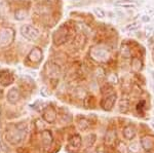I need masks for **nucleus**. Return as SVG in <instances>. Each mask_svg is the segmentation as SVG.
<instances>
[{"label": "nucleus", "mask_w": 154, "mask_h": 153, "mask_svg": "<svg viewBox=\"0 0 154 153\" xmlns=\"http://www.w3.org/2000/svg\"><path fill=\"white\" fill-rule=\"evenodd\" d=\"M21 34L27 40L30 41H36L39 38V31L37 30L35 27H33L32 25L29 24L23 25L21 27Z\"/></svg>", "instance_id": "nucleus-1"}, {"label": "nucleus", "mask_w": 154, "mask_h": 153, "mask_svg": "<svg viewBox=\"0 0 154 153\" xmlns=\"http://www.w3.org/2000/svg\"><path fill=\"white\" fill-rule=\"evenodd\" d=\"M14 38V32L11 28H5L0 31V47H5L12 42Z\"/></svg>", "instance_id": "nucleus-2"}, {"label": "nucleus", "mask_w": 154, "mask_h": 153, "mask_svg": "<svg viewBox=\"0 0 154 153\" xmlns=\"http://www.w3.org/2000/svg\"><path fill=\"white\" fill-rule=\"evenodd\" d=\"M91 57L96 61L104 62L108 60L109 57H110V54L104 48H94L91 51Z\"/></svg>", "instance_id": "nucleus-3"}, {"label": "nucleus", "mask_w": 154, "mask_h": 153, "mask_svg": "<svg viewBox=\"0 0 154 153\" xmlns=\"http://www.w3.org/2000/svg\"><path fill=\"white\" fill-rule=\"evenodd\" d=\"M67 37H68V30H67L65 27H61L59 30L56 31V34L54 36V43L58 44V45L64 43L66 41Z\"/></svg>", "instance_id": "nucleus-4"}, {"label": "nucleus", "mask_w": 154, "mask_h": 153, "mask_svg": "<svg viewBox=\"0 0 154 153\" xmlns=\"http://www.w3.org/2000/svg\"><path fill=\"white\" fill-rule=\"evenodd\" d=\"M115 101H116V95H112L110 96H107L105 99L102 100V103H101V106L103 107L104 110H111L113 108L114 104H115Z\"/></svg>", "instance_id": "nucleus-5"}, {"label": "nucleus", "mask_w": 154, "mask_h": 153, "mask_svg": "<svg viewBox=\"0 0 154 153\" xmlns=\"http://www.w3.org/2000/svg\"><path fill=\"white\" fill-rule=\"evenodd\" d=\"M42 59V51L39 48H33L28 55V60L32 63H38Z\"/></svg>", "instance_id": "nucleus-6"}, {"label": "nucleus", "mask_w": 154, "mask_h": 153, "mask_svg": "<svg viewBox=\"0 0 154 153\" xmlns=\"http://www.w3.org/2000/svg\"><path fill=\"white\" fill-rule=\"evenodd\" d=\"M20 98H21V93H20V90L16 87L11 88L7 93V101L11 104H16L20 100Z\"/></svg>", "instance_id": "nucleus-7"}, {"label": "nucleus", "mask_w": 154, "mask_h": 153, "mask_svg": "<svg viewBox=\"0 0 154 153\" xmlns=\"http://www.w3.org/2000/svg\"><path fill=\"white\" fill-rule=\"evenodd\" d=\"M43 118L46 120L48 122L51 123L57 119V113L56 110L53 107H48V109L43 112Z\"/></svg>", "instance_id": "nucleus-8"}, {"label": "nucleus", "mask_w": 154, "mask_h": 153, "mask_svg": "<svg viewBox=\"0 0 154 153\" xmlns=\"http://www.w3.org/2000/svg\"><path fill=\"white\" fill-rule=\"evenodd\" d=\"M11 81H12V76L8 71L7 70L0 71V83H2L3 85H7L9 83H11Z\"/></svg>", "instance_id": "nucleus-9"}, {"label": "nucleus", "mask_w": 154, "mask_h": 153, "mask_svg": "<svg viewBox=\"0 0 154 153\" xmlns=\"http://www.w3.org/2000/svg\"><path fill=\"white\" fill-rule=\"evenodd\" d=\"M115 5L119 7H123V8H136L138 3L131 0H119L115 2Z\"/></svg>", "instance_id": "nucleus-10"}, {"label": "nucleus", "mask_w": 154, "mask_h": 153, "mask_svg": "<svg viewBox=\"0 0 154 153\" xmlns=\"http://www.w3.org/2000/svg\"><path fill=\"white\" fill-rule=\"evenodd\" d=\"M141 144H142V147L144 149L151 150L154 147V138L151 137V136H146L142 139Z\"/></svg>", "instance_id": "nucleus-11"}, {"label": "nucleus", "mask_w": 154, "mask_h": 153, "mask_svg": "<svg viewBox=\"0 0 154 153\" xmlns=\"http://www.w3.org/2000/svg\"><path fill=\"white\" fill-rule=\"evenodd\" d=\"M122 135L126 140H133L136 136V129L133 125H128L123 129Z\"/></svg>", "instance_id": "nucleus-12"}, {"label": "nucleus", "mask_w": 154, "mask_h": 153, "mask_svg": "<svg viewBox=\"0 0 154 153\" xmlns=\"http://www.w3.org/2000/svg\"><path fill=\"white\" fill-rule=\"evenodd\" d=\"M27 17V11L25 8H19L18 11L14 12V19L18 21H23Z\"/></svg>", "instance_id": "nucleus-13"}, {"label": "nucleus", "mask_w": 154, "mask_h": 153, "mask_svg": "<svg viewBox=\"0 0 154 153\" xmlns=\"http://www.w3.org/2000/svg\"><path fill=\"white\" fill-rule=\"evenodd\" d=\"M51 140H53V138H51V133L48 130H44L42 133V143L44 145H49L51 143Z\"/></svg>", "instance_id": "nucleus-14"}, {"label": "nucleus", "mask_w": 154, "mask_h": 153, "mask_svg": "<svg viewBox=\"0 0 154 153\" xmlns=\"http://www.w3.org/2000/svg\"><path fill=\"white\" fill-rule=\"evenodd\" d=\"M116 140V135L114 132H108L106 135V143L108 145H112Z\"/></svg>", "instance_id": "nucleus-15"}, {"label": "nucleus", "mask_w": 154, "mask_h": 153, "mask_svg": "<svg viewBox=\"0 0 154 153\" xmlns=\"http://www.w3.org/2000/svg\"><path fill=\"white\" fill-rule=\"evenodd\" d=\"M131 68H133V70L136 71V72L140 71L141 68H142V63H141V61L136 58L133 59V62H131Z\"/></svg>", "instance_id": "nucleus-16"}, {"label": "nucleus", "mask_w": 154, "mask_h": 153, "mask_svg": "<svg viewBox=\"0 0 154 153\" xmlns=\"http://www.w3.org/2000/svg\"><path fill=\"white\" fill-rule=\"evenodd\" d=\"M139 28H140V23H139V22H134V23L128 25L125 29L128 31H136V30H138Z\"/></svg>", "instance_id": "nucleus-17"}, {"label": "nucleus", "mask_w": 154, "mask_h": 153, "mask_svg": "<svg viewBox=\"0 0 154 153\" xmlns=\"http://www.w3.org/2000/svg\"><path fill=\"white\" fill-rule=\"evenodd\" d=\"M70 142H71L72 146L79 147V146H80V144H81V138L79 137V136H74V137L71 139Z\"/></svg>", "instance_id": "nucleus-18"}, {"label": "nucleus", "mask_w": 154, "mask_h": 153, "mask_svg": "<svg viewBox=\"0 0 154 153\" xmlns=\"http://www.w3.org/2000/svg\"><path fill=\"white\" fill-rule=\"evenodd\" d=\"M94 12H95V14L98 18H100V19H103V18H105V11H103L102 8H99V7H96L95 9H94Z\"/></svg>", "instance_id": "nucleus-19"}, {"label": "nucleus", "mask_w": 154, "mask_h": 153, "mask_svg": "<svg viewBox=\"0 0 154 153\" xmlns=\"http://www.w3.org/2000/svg\"><path fill=\"white\" fill-rule=\"evenodd\" d=\"M108 80H109V82H111V83H117V76H116L115 74H111L108 77Z\"/></svg>", "instance_id": "nucleus-20"}, {"label": "nucleus", "mask_w": 154, "mask_h": 153, "mask_svg": "<svg viewBox=\"0 0 154 153\" xmlns=\"http://www.w3.org/2000/svg\"><path fill=\"white\" fill-rule=\"evenodd\" d=\"M137 147H138V143H133V144H131V146H130L131 150V151H134L135 153L139 151V149Z\"/></svg>", "instance_id": "nucleus-21"}, {"label": "nucleus", "mask_w": 154, "mask_h": 153, "mask_svg": "<svg viewBox=\"0 0 154 153\" xmlns=\"http://www.w3.org/2000/svg\"><path fill=\"white\" fill-rule=\"evenodd\" d=\"M46 90H46V87H42L41 88V95L42 96H44V97H48V96H49V93H46Z\"/></svg>", "instance_id": "nucleus-22"}, {"label": "nucleus", "mask_w": 154, "mask_h": 153, "mask_svg": "<svg viewBox=\"0 0 154 153\" xmlns=\"http://www.w3.org/2000/svg\"><path fill=\"white\" fill-rule=\"evenodd\" d=\"M153 30V26H149V27H146V33H147V35H149V34L152 32Z\"/></svg>", "instance_id": "nucleus-23"}, {"label": "nucleus", "mask_w": 154, "mask_h": 153, "mask_svg": "<svg viewBox=\"0 0 154 153\" xmlns=\"http://www.w3.org/2000/svg\"><path fill=\"white\" fill-rule=\"evenodd\" d=\"M142 21L145 22V23H148V22L150 21V18H149L148 16H143L142 17Z\"/></svg>", "instance_id": "nucleus-24"}, {"label": "nucleus", "mask_w": 154, "mask_h": 153, "mask_svg": "<svg viewBox=\"0 0 154 153\" xmlns=\"http://www.w3.org/2000/svg\"><path fill=\"white\" fill-rule=\"evenodd\" d=\"M150 72H151V75H152L153 79H154V72H153V71H150Z\"/></svg>", "instance_id": "nucleus-25"}, {"label": "nucleus", "mask_w": 154, "mask_h": 153, "mask_svg": "<svg viewBox=\"0 0 154 153\" xmlns=\"http://www.w3.org/2000/svg\"><path fill=\"white\" fill-rule=\"evenodd\" d=\"M152 125H153V127H154V120H152Z\"/></svg>", "instance_id": "nucleus-26"}, {"label": "nucleus", "mask_w": 154, "mask_h": 153, "mask_svg": "<svg viewBox=\"0 0 154 153\" xmlns=\"http://www.w3.org/2000/svg\"><path fill=\"white\" fill-rule=\"evenodd\" d=\"M153 63H154V56H153Z\"/></svg>", "instance_id": "nucleus-27"}, {"label": "nucleus", "mask_w": 154, "mask_h": 153, "mask_svg": "<svg viewBox=\"0 0 154 153\" xmlns=\"http://www.w3.org/2000/svg\"><path fill=\"white\" fill-rule=\"evenodd\" d=\"M0 96H1V92H0Z\"/></svg>", "instance_id": "nucleus-28"}, {"label": "nucleus", "mask_w": 154, "mask_h": 153, "mask_svg": "<svg viewBox=\"0 0 154 153\" xmlns=\"http://www.w3.org/2000/svg\"><path fill=\"white\" fill-rule=\"evenodd\" d=\"M153 103H154V100H153Z\"/></svg>", "instance_id": "nucleus-29"}]
</instances>
